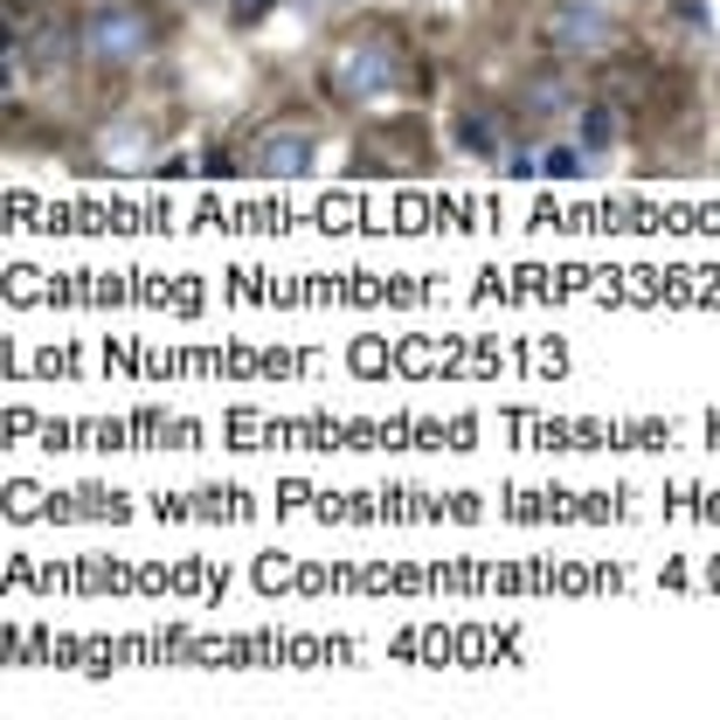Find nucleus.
Masks as SVG:
<instances>
[{
	"label": "nucleus",
	"mask_w": 720,
	"mask_h": 720,
	"mask_svg": "<svg viewBox=\"0 0 720 720\" xmlns=\"http://www.w3.org/2000/svg\"><path fill=\"white\" fill-rule=\"evenodd\" d=\"M77 49L98 70H139L153 55V14L132 8V0H111V8H90L77 28Z\"/></svg>",
	"instance_id": "1"
},
{
	"label": "nucleus",
	"mask_w": 720,
	"mask_h": 720,
	"mask_svg": "<svg viewBox=\"0 0 720 720\" xmlns=\"http://www.w3.org/2000/svg\"><path fill=\"white\" fill-rule=\"evenodd\" d=\"M312 166H319V132L306 119H277V125L257 132L250 174H263V181H306Z\"/></svg>",
	"instance_id": "2"
},
{
	"label": "nucleus",
	"mask_w": 720,
	"mask_h": 720,
	"mask_svg": "<svg viewBox=\"0 0 720 720\" xmlns=\"http://www.w3.org/2000/svg\"><path fill=\"white\" fill-rule=\"evenodd\" d=\"M395 84H402V55H395L388 42H347V49H339L333 90L347 104H374V98H388Z\"/></svg>",
	"instance_id": "3"
},
{
	"label": "nucleus",
	"mask_w": 720,
	"mask_h": 720,
	"mask_svg": "<svg viewBox=\"0 0 720 720\" xmlns=\"http://www.w3.org/2000/svg\"><path fill=\"white\" fill-rule=\"evenodd\" d=\"M153 139H160V132L146 119H111L90 153H98L104 174H139V166H153Z\"/></svg>",
	"instance_id": "4"
},
{
	"label": "nucleus",
	"mask_w": 720,
	"mask_h": 720,
	"mask_svg": "<svg viewBox=\"0 0 720 720\" xmlns=\"http://www.w3.org/2000/svg\"><path fill=\"white\" fill-rule=\"evenodd\" d=\"M547 35H555L561 55H596L603 42H610V22H603V8H589V0H568V8H555Z\"/></svg>",
	"instance_id": "5"
},
{
	"label": "nucleus",
	"mask_w": 720,
	"mask_h": 720,
	"mask_svg": "<svg viewBox=\"0 0 720 720\" xmlns=\"http://www.w3.org/2000/svg\"><path fill=\"white\" fill-rule=\"evenodd\" d=\"M575 146L582 153H610L617 146V104H582V119H575Z\"/></svg>",
	"instance_id": "6"
},
{
	"label": "nucleus",
	"mask_w": 720,
	"mask_h": 720,
	"mask_svg": "<svg viewBox=\"0 0 720 720\" xmlns=\"http://www.w3.org/2000/svg\"><path fill=\"white\" fill-rule=\"evenodd\" d=\"M458 153H464V160H479V166L499 160V125H492L485 111H464V119H458Z\"/></svg>",
	"instance_id": "7"
},
{
	"label": "nucleus",
	"mask_w": 720,
	"mask_h": 720,
	"mask_svg": "<svg viewBox=\"0 0 720 720\" xmlns=\"http://www.w3.org/2000/svg\"><path fill=\"white\" fill-rule=\"evenodd\" d=\"M582 160H589L582 146H555V153H541V174H547V181H575Z\"/></svg>",
	"instance_id": "8"
},
{
	"label": "nucleus",
	"mask_w": 720,
	"mask_h": 720,
	"mask_svg": "<svg viewBox=\"0 0 720 720\" xmlns=\"http://www.w3.org/2000/svg\"><path fill=\"white\" fill-rule=\"evenodd\" d=\"M506 174H513V181H534L541 160H534V153H506Z\"/></svg>",
	"instance_id": "9"
},
{
	"label": "nucleus",
	"mask_w": 720,
	"mask_h": 720,
	"mask_svg": "<svg viewBox=\"0 0 720 720\" xmlns=\"http://www.w3.org/2000/svg\"><path fill=\"white\" fill-rule=\"evenodd\" d=\"M229 14H236V22H263V14H271V0H229Z\"/></svg>",
	"instance_id": "10"
}]
</instances>
